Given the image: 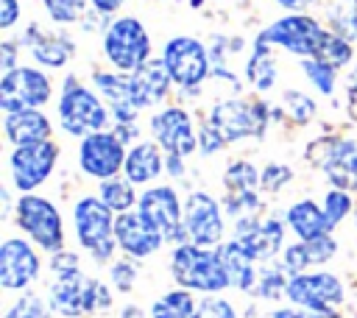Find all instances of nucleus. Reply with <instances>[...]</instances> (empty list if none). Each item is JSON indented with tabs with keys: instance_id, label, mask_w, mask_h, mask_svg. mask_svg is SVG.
<instances>
[{
	"instance_id": "obj_41",
	"label": "nucleus",
	"mask_w": 357,
	"mask_h": 318,
	"mask_svg": "<svg viewBox=\"0 0 357 318\" xmlns=\"http://www.w3.org/2000/svg\"><path fill=\"white\" fill-rule=\"evenodd\" d=\"M192 318H237V310L231 307V301H226L223 296H206L198 301V310Z\"/></svg>"
},
{
	"instance_id": "obj_39",
	"label": "nucleus",
	"mask_w": 357,
	"mask_h": 318,
	"mask_svg": "<svg viewBox=\"0 0 357 318\" xmlns=\"http://www.w3.org/2000/svg\"><path fill=\"white\" fill-rule=\"evenodd\" d=\"M324 212H326V218H329V226L335 229V226H340L343 223V218L349 215V212H354V201H351V195L346 192V190H329L326 195H324Z\"/></svg>"
},
{
	"instance_id": "obj_17",
	"label": "nucleus",
	"mask_w": 357,
	"mask_h": 318,
	"mask_svg": "<svg viewBox=\"0 0 357 318\" xmlns=\"http://www.w3.org/2000/svg\"><path fill=\"white\" fill-rule=\"evenodd\" d=\"M153 142L162 145V151L173 156H190L198 148V134L192 126V117L181 106H167L151 117Z\"/></svg>"
},
{
	"instance_id": "obj_7",
	"label": "nucleus",
	"mask_w": 357,
	"mask_h": 318,
	"mask_svg": "<svg viewBox=\"0 0 357 318\" xmlns=\"http://www.w3.org/2000/svg\"><path fill=\"white\" fill-rule=\"evenodd\" d=\"M206 120L220 134V139L229 145V142H237L245 137H262L268 128V106L262 100L226 98L209 109Z\"/></svg>"
},
{
	"instance_id": "obj_47",
	"label": "nucleus",
	"mask_w": 357,
	"mask_h": 318,
	"mask_svg": "<svg viewBox=\"0 0 357 318\" xmlns=\"http://www.w3.org/2000/svg\"><path fill=\"white\" fill-rule=\"evenodd\" d=\"M17 42H3L0 45V67H3V73H11L14 67H17Z\"/></svg>"
},
{
	"instance_id": "obj_51",
	"label": "nucleus",
	"mask_w": 357,
	"mask_h": 318,
	"mask_svg": "<svg viewBox=\"0 0 357 318\" xmlns=\"http://www.w3.org/2000/svg\"><path fill=\"white\" fill-rule=\"evenodd\" d=\"M120 318H142V310L134 307V304H128V307H123V315Z\"/></svg>"
},
{
	"instance_id": "obj_20",
	"label": "nucleus",
	"mask_w": 357,
	"mask_h": 318,
	"mask_svg": "<svg viewBox=\"0 0 357 318\" xmlns=\"http://www.w3.org/2000/svg\"><path fill=\"white\" fill-rule=\"evenodd\" d=\"M114 240L117 248L131 259H145L156 254L165 243V237L139 215V212H123L114 220Z\"/></svg>"
},
{
	"instance_id": "obj_34",
	"label": "nucleus",
	"mask_w": 357,
	"mask_h": 318,
	"mask_svg": "<svg viewBox=\"0 0 357 318\" xmlns=\"http://www.w3.org/2000/svg\"><path fill=\"white\" fill-rule=\"evenodd\" d=\"M50 301H45L39 293H22L6 312L3 318H50Z\"/></svg>"
},
{
	"instance_id": "obj_43",
	"label": "nucleus",
	"mask_w": 357,
	"mask_h": 318,
	"mask_svg": "<svg viewBox=\"0 0 357 318\" xmlns=\"http://www.w3.org/2000/svg\"><path fill=\"white\" fill-rule=\"evenodd\" d=\"M198 145H201V153H215V151L223 148L226 142H223L220 134L212 128V123L204 120V123H201V134H198Z\"/></svg>"
},
{
	"instance_id": "obj_13",
	"label": "nucleus",
	"mask_w": 357,
	"mask_h": 318,
	"mask_svg": "<svg viewBox=\"0 0 357 318\" xmlns=\"http://www.w3.org/2000/svg\"><path fill=\"white\" fill-rule=\"evenodd\" d=\"M50 78L36 67H14L11 73H3L0 78V109L22 112V109H39L50 100Z\"/></svg>"
},
{
	"instance_id": "obj_3",
	"label": "nucleus",
	"mask_w": 357,
	"mask_h": 318,
	"mask_svg": "<svg viewBox=\"0 0 357 318\" xmlns=\"http://www.w3.org/2000/svg\"><path fill=\"white\" fill-rule=\"evenodd\" d=\"M114 212L95 195L78 198L73 206V223H75V237L89 257L103 265L112 259L117 240H114Z\"/></svg>"
},
{
	"instance_id": "obj_46",
	"label": "nucleus",
	"mask_w": 357,
	"mask_h": 318,
	"mask_svg": "<svg viewBox=\"0 0 357 318\" xmlns=\"http://www.w3.org/2000/svg\"><path fill=\"white\" fill-rule=\"evenodd\" d=\"M20 20V3L17 0H0V28L8 31Z\"/></svg>"
},
{
	"instance_id": "obj_1",
	"label": "nucleus",
	"mask_w": 357,
	"mask_h": 318,
	"mask_svg": "<svg viewBox=\"0 0 357 318\" xmlns=\"http://www.w3.org/2000/svg\"><path fill=\"white\" fill-rule=\"evenodd\" d=\"M170 276L178 287L206 296L231 287L218 248H201L195 243H181L170 251Z\"/></svg>"
},
{
	"instance_id": "obj_42",
	"label": "nucleus",
	"mask_w": 357,
	"mask_h": 318,
	"mask_svg": "<svg viewBox=\"0 0 357 318\" xmlns=\"http://www.w3.org/2000/svg\"><path fill=\"white\" fill-rule=\"evenodd\" d=\"M109 279H112V285L120 293H128L134 287V282H137V265L128 257L126 259H117V262L109 265Z\"/></svg>"
},
{
	"instance_id": "obj_4",
	"label": "nucleus",
	"mask_w": 357,
	"mask_h": 318,
	"mask_svg": "<svg viewBox=\"0 0 357 318\" xmlns=\"http://www.w3.org/2000/svg\"><path fill=\"white\" fill-rule=\"evenodd\" d=\"M109 112L100 95L86 89L75 75L64 78L61 98H59V123L70 137H86L106 126Z\"/></svg>"
},
{
	"instance_id": "obj_31",
	"label": "nucleus",
	"mask_w": 357,
	"mask_h": 318,
	"mask_svg": "<svg viewBox=\"0 0 357 318\" xmlns=\"http://www.w3.org/2000/svg\"><path fill=\"white\" fill-rule=\"evenodd\" d=\"M112 212L123 215V212H131V206L139 201V195L134 192V184L128 179H106L100 181V195H98Z\"/></svg>"
},
{
	"instance_id": "obj_15",
	"label": "nucleus",
	"mask_w": 357,
	"mask_h": 318,
	"mask_svg": "<svg viewBox=\"0 0 357 318\" xmlns=\"http://www.w3.org/2000/svg\"><path fill=\"white\" fill-rule=\"evenodd\" d=\"M184 229H187L190 243H195L201 248H218L223 243V232H226L220 204L204 190L190 192L184 201Z\"/></svg>"
},
{
	"instance_id": "obj_25",
	"label": "nucleus",
	"mask_w": 357,
	"mask_h": 318,
	"mask_svg": "<svg viewBox=\"0 0 357 318\" xmlns=\"http://www.w3.org/2000/svg\"><path fill=\"white\" fill-rule=\"evenodd\" d=\"M284 223L290 226V232L298 240H312V237H321V234H332L324 204H315L312 198H301V201L290 204L287 212H284Z\"/></svg>"
},
{
	"instance_id": "obj_16",
	"label": "nucleus",
	"mask_w": 357,
	"mask_h": 318,
	"mask_svg": "<svg viewBox=\"0 0 357 318\" xmlns=\"http://www.w3.org/2000/svg\"><path fill=\"white\" fill-rule=\"evenodd\" d=\"M59 162V145L53 139L33 142V145H20L14 148L8 165H11V181L22 192H33L39 184H45Z\"/></svg>"
},
{
	"instance_id": "obj_2",
	"label": "nucleus",
	"mask_w": 357,
	"mask_h": 318,
	"mask_svg": "<svg viewBox=\"0 0 357 318\" xmlns=\"http://www.w3.org/2000/svg\"><path fill=\"white\" fill-rule=\"evenodd\" d=\"M47 301L59 315L81 318V315H92L98 310L112 307V290L100 279L86 276L81 268H73V271L56 273Z\"/></svg>"
},
{
	"instance_id": "obj_33",
	"label": "nucleus",
	"mask_w": 357,
	"mask_h": 318,
	"mask_svg": "<svg viewBox=\"0 0 357 318\" xmlns=\"http://www.w3.org/2000/svg\"><path fill=\"white\" fill-rule=\"evenodd\" d=\"M287 282H290V273L282 268V262L276 265H265L257 276V287H254V296L259 298H279L287 293Z\"/></svg>"
},
{
	"instance_id": "obj_23",
	"label": "nucleus",
	"mask_w": 357,
	"mask_h": 318,
	"mask_svg": "<svg viewBox=\"0 0 357 318\" xmlns=\"http://www.w3.org/2000/svg\"><path fill=\"white\" fill-rule=\"evenodd\" d=\"M20 42L31 50V56H33L39 64L53 67V70H56V67H64V64L73 59V53H75L73 39L59 36V33H47V31H42L39 25H28V31L22 33Z\"/></svg>"
},
{
	"instance_id": "obj_10",
	"label": "nucleus",
	"mask_w": 357,
	"mask_h": 318,
	"mask_svg": "<svg viewBox=\"0 0 357 318\" xmlns=\"http://www.w3.org/2000/svg\"><path fill=\"white\" fill-rule=\"evenodd\" d=\"M162 61H165L173 84H178L181 89L201 86L206 81V75L212 73V59H209L204 42L195 39V36L167 39V45L162 50Z\"/></svg>"
},
{
	"instance_id": "obj_48",
	"label": "nucleus",
	"mask_w": 357,
	"mask_h": 318,
	"mask_svg": "<svg viewBox=\"0 0 357 318\" xmlns=\"http://www.w3.org/2000/svg\"><path fill=\"white\" fill-rule=\"evenodd\" d=\"M92 3V8L98 11V14H114L126 0H89Z\"/></svg>"
},
{
	"instance_id": "obj_21",
	"label": "nucleus",
	"mask_w": 357,
	"mask_h": 318,
	"mask_svg": "<svg viewBox=\"0 0 357 318\" xmlns=\"http://www.w3.org/2000/svg\"><path fill=\"white\" fill-rule=\"evenodd\" d=\"M92 84H95L98 95L103 98V103L112 109V117L117 123H134L137 120L142 106L137 100L131 73H95Z\"/></svg>"
},
{
	"instance_id": "obj_9",
	"label": "nucleus",
	"mask_w": 357,
	"mask_h": 318,
	"mask_svg": "<svg viewBox=\"0 0 357 318\" xmlns=\"http://www.w3.org/2000/svg\"><path fill=\"white\" fill-rule=\"evenodd\" d=\"M307 159L324 170L335 190H357V142L346 137H321L307 145Z\"/></svg>"
},
{
	"instance_id": "obj_45",
	"label": "nucleus",
	"mask_w": 357,
	"mask_h": 318,
	"mask_svg": "<svg viewBox=\"0 0 357 318\" xmlns=\"http://www.w3.org/2000/svg\"><path fill=\"white\" fill-rule=\"evenodd\" d=\"M50 268H53V273L73 271V268H78V254H73V251H56L50 257Z\"/></svg>"
},
{
	"instance_id": "obj_32",
	"label": "nucleus",
	"mask_w": 357,
	"mask_h": 318,
	"mask_svg": "<svg viewBox=\"0 0 357 318\" xmlns=\"http://www.w3.org/2000/svg\"><path fill=\"white\" fill-rule=\"evenodd\" d=\"M223 187L226 192H257L259 187V173L251 162L240 159V162H231L223 173Z\"/></svg>"
},
{
	"instance_id": "obj_28",
	"label": "nucleus",
	"mask_w": 357,
	"mask_h": 318,
	"mask_svg": "<svg viewBox=\"0 0 357 318\" xmlns=\"http://www.w3.org/2000/svg\"><path fill=\"white\" fill-rule=\"evenodd\" d=\"M165 170V153L159 142H137L126 153L123 173L131 184H148Z\"/></svg>"
},
{
	"instance_id": "obj_26",
	"label": "nucleus",
	"mask_w": 357,
	"mask_h": 318,
	"mask_svg": "<svg viewBox=\"0 0 357 318\" xmlns=\"http://www.w3.org/2000/svg\"><path fill=\"white\" fill-rule=\"evenodd\" d=\"M218 254H220V259H223V268H226V273H229L231 287H234V290H243V293H254L257 276H259L257 259H254L234 237L226 240V243H220V245H218Z\"/></svg>"
},
{
	"instance_id": "obj_11",
	"label": "nucleus",
	"mask_w": 357,
	"mask_h": 318,
	"mask_svg": "<svg viewBox=\"0 0 357 318\" xmlns=\"http://www.w3.org/2000/svg\"><path fill=\"white\" fill-rule=\"evenodd\" d=\"M137 212L165 237V243H176V245L190 243L184 229V204L178 201L173 187L159 184L145 190L137 201Z\"/></svg>"
},
{
	"instance_id": "obj_30",
	"label": "nucleus",
	"mask_w": 357,
	"mask_h": 318,
	"mask_svg": "<svg viewBox=\"0 0 357 318\" xmlns=\"http://www.w3.org/2000/svg\"><path fill=\"white\" fill-rule=\"evenodd\" d=\"M195 310H198V301L192 298V290L176 287L151 304V318H192Z\"/></svg>"
},
{
	"instance_id": "obj_37",
	"label": "nucleus",
	"mask_w": 357,
	"mask_h": 318,
	"mask_svg": "<svg viewBox=\"0 0 357 318\" xmlns=\"http://www.w3.org/2000/svg\"><path fill=\"white\" fill-rule=\"evenodd\" d=\"M47 17L59 25H70V22H78L84 14H86V6L89 0H42Z\"/></svg>"
},
{
	"instance_id": "obj_22",
	"label": "nucleus",
	"mask_w": 357,
	"mask_h": 318,
	"mask_svg": "<svg viewBox=\"0 0 357 318\" xmlns=\"http://www.w3.org/2000/svg\"><path fill=\"white\" fill-rule=\"evenodd\" d=\"M335 254H337V240L332 234H321L312 240H298V243L284 245L279 262L290 276H298V273H307L312 265L329 262Z\"/></svg>"
},
{
	"instance_id": "obj_24",
	"label": "nucleus",
	"mask_w": 357,
	"mask_h": 318,
	"mask_svg": "<svg viewBox=\"0 0 357 318\" xmlns=\"http://www.w3.org/2000/svg\"><path fill=\"white\" fill-rule=\"evenodd\" d=\"M3 131L6 139L20 148V145H33L50 139V120L39 109H22V112H8L3 117Z\"/></svg>"
},
{
	"instance_id": "obj_38",
	"label": "nucleus",
	"mask_w": 357,
	"mask_h": 318,
	"mask_svg": "<svg viewBox=\"0 0 357 318\" xmlns=\"http://www.w3.org/2000/svg\"><path fill=\"white\" fill-rule=\"evenodd\" d=\"M282 103H284V114L293 120V123H307L315 117V103L310 95L298 92V89H287L282 95Z\"/></svg>"
},
{
	"instance_id": "obj_18",
	"label": "nucleus",
	"mask_w": 357,
	"mask_h": 318,
	"mask_svg": "<svg viewBox=\"0 0 357 318\" xmlns=\"http://www.w3.org/2000/svg\"><path fill=\"white\" fill-rule=\"evenodd\" d=\"M234 240L257 262H271L284 251V223L279 218H240L234 220Z\"/></svg>"
},
{
	"instance_id": "obj_6",
	"label": "nucleus",
	"mask_w": 357,
	"mask_h": 318,
	"mask_svg": "<svg viewBox=\"0 0 357 318\" xmlns=\"http://www.w3.org/2000/svg\"><path fill=\"white\" fill-rule=\"evenodd\" d=\"M17 226L36 243L42 251L56 254L64 251V223L53 201L36 195V192H22L17 206H14Z\"/></svg>"
},
{
	"instance_id": "obj_40",
	"label": "nucleus",
	"mask_w": 357,
	"mask_h": 318,
	"mask_svg": "<svg viewBox=\"0 0 357 318\" xmlns=\"http://www.w3.org/2000/svg\"><path fill=\"white\" fill-rule=\"evenodd\" d=\"M290 181H293V170L287 165H282V162H268L262 167V173H259V187L265 192H279Z\"/></svg>"
},
{
	"instance_id": "obj_8",
	"label": "nucleus",
	"mask_w": 357,
	"mask_h": 318,
	"mask_svg": "<svg viewBox=\"0 0 357 318\" xmlns=\"http://www.w3.org/2000/svg\"><path fill=\"white\" fill-rule=\"evenodd\" d=\"M326 28L312 20L310 14H298V11H290L279 20H273L268 28L259 31L257 39H262L265 45H276L282 50H290L296 56H304V59H315L324 39H326Z\"/></svg>"
},
{
	"instance_id": "obj_29",
	"label": "nucleus",
	"mask_w": 357,
	"mask_h": 318,
	"mask_svg": "<svg viewBox=\"0 0 357 318\" xmlns=\"http://www.w3.org/2000/svg\"><path fill=\"white\" fill-rule=\"evenodd\" d=\"M245 78L259 92H268L276 84V61L271 56V45H265L262 39L254 42V50L245 61Z\"/></svg>"
},
{
	"instance_id": "obj_50",
	"label": "nucleus",
	"mask_w": 357,
	"mask_h": 318,
	"mask_svg": "<svg viewBox=\"0 0 357 318\" xmlns=\"http://www.w3.org/2000/svg\"><path fill=\"white\" fill-rule=\"evenodd\" d=\"M282 8H290V11H301V8H307L310 3H315V0H276Z\"/></svg>"
},
{
	"instance_id": "obj_5",
	"label": "nucleus",
	"mask_w": 357,
	"mask_h": 318,
	"mask_svg": "<svg viewBox=\"0 0 357 318\" xmlns=\"http://www.w3.org/2000/svg\"><path fill=\"white\" fill-rule=\"evenodd\" d=\"M103 56L117 73H134L151 61V36L137 17H120L103 31Z\"/></svg>"
},
{
	"instance_id": "obj_35",
	"label": "nucleus",
	"mask_w": 357,
	"mask_h": 318,
	"mask_svg": "<svg viewBox=\"0 0 357 318\" xmlns=\"http://www.w3.org/2000/svg\"><path fill=\"white\" fill-rule=\"evenodd\" d=\"M332 17V31L343 39H354L357 36V0H337V6H332L329 11Z\"/></svg>"
},
{
	"instance_id": "obj_49",
	"label": "nucleus",
	"mask_w": 357,
	"mask_h": 318,
	"mask_svg": "<svg viewBox=\"0 0 357 318\" xmlns=\"http://www.w3.org/2000/svg\"><path fill=\"white\" fill-rule=\"evenodd\" d=\"M181 159H184V156H173V153H167V170H170V176H181V170H184Z\"/></svg>"
},
{
	"instance_id": "obj_27",
	"label": "nucleus",
	"mask_w": 357,
	"mask_h": 318,
	"mask_svg": "<svg viewBox=\"0 0 357 318\" xmlns=\"http://www.w3.org/2000/svg\"><path fill=\"white\" fill-rule=\"evenodd\" d=\"M131 81H134L137 100H139L142 109L162 103L167 98V92H170V84H173V78H170V73H167V67H165L162 59L145 61L139 70L131 73Z\"/></svg>"
},
{
	"instance_id": "obj_52",
	"label": "nucleus",
	"mask_w": 357,
	"mask_h": 318,
	"mask_svg": "<svg viewBox=\"0 0 357 318\" xmlns=\"http://www.w3.org/2000/svg\"><path fill=\"white\" fill-rule=\"evenodd\" d=\"M351 92H357V67H354V73H351Z\"/></svg>"
},
{
	"instance_id": "obj_14",
	"label": "nucleus",
	"mask_w": 357,
	"mask_h": 318,
	"mask_svg": "<svg viewBox=\"0 0 357 318\" xmlns=\"http://www.w3.org/2000/svg\"><path fill=\"white\" fill-rule=\"evenodd\" d=\"M126 153L128 148L123 145V139L114 131H95L81 137L78 145V167L89 176V179H114L123 165H126Z\"/></svg>"
},
{
	"instance_id": "obj_19",
	"label": "nucleus",
	"mask_w": 357,
	"mask_h": 318,
	"mask_svg": "<svg viewBox=\"0 0 357 318\" xmlns=\"http://www.w3.org/2000/svg\"><path fill=\"white\" fill-rule=\"evenodd\" d=\"M42 271L36 248L22 237H8L0 245V287L25 290Z\"/></svg>"
},
{
	"instance_id": "obj_53",
	"label": "nucleus",
	"mask_w": 357,
	"mask_h": 318,
	"mask_svg": "<svg viewBox=\"0 0 357 318\" xmlns=\"http://www.w3.org/2000/svg\"><path fill=\"white\" fill-rule=\"evenodd\" d=\"M354 226H357V204H354Z\"/></svg>"
},
{
	"instance_id": "obj_36",
	"label": "nucleus",
	"mask_w": 357,
	"mask_h": 318,
	"mask_svg": "<svg viewBox=\"0 0 357 318\" xmlns=\"http://www.w3.org/2000/svg\"><path fill=\"white\" fill-rule=\"evenodd\" d=\"M301 73L312 81V86L321 92V95H332L335 92V78H337V70L321 59H304L301 61Z\"/></svg>"
},
{
	"instance_id": "obj_44",
	"label": "nucleus",
	"mask_w": 357,
	"mask_h": 318,
	"mask_svg": "<svg viewBox=\"0 0 357 318\" xmlns=\"http://www.w3.org/2000/svg\"><path fill=\"white\" fill-rule=\"evenodd\" d=\"M262 318H343L337 310H332V312H310V310H273V312H268V315H262Z\"/></svg>"
},
{
	"instance_id": "obj_12",
	"label": "nucleus",
	"mask_w": 357,
	"mask_h": 318,
	"mask_svg": "<svg viewBox=\"0 0 357 318\" xmlns=\"http://www.w3.org/2000/svg\"><path fill=\"white\" fill-rule=\"evenodd\" d=\"M290 304L310 310V312H332L335 307H340L346 301V290L340 276L329 273V271H307L298 276H290L287 282V293Z\"/></svg>"
}]
</instances>
